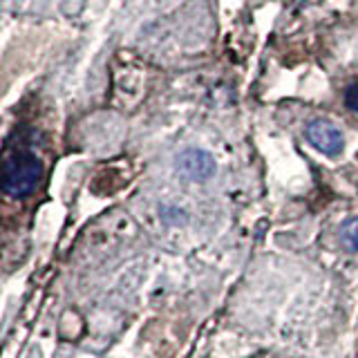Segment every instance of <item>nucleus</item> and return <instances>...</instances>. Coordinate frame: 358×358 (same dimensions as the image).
I'll use <instances>...</instances> for the list:
<instances>
[{
	"instance_id": "4",
	"label": "nucleus",
	"mask_w": 358,
	"mask_h": 358,
	"mask_svg": "<svg viewBox=\"0 0 358 358\" xmlns=\"http://www.w3.org/2000/svg\"><path fill=\"white\" fill-rule=\"evenodd\" d=\"M341 242L347 251L358 253V217L347 220L341 227Z\"/></svg>"
},
{
	"instance_id": "3",
	"label": "nucleus",
	"mask_w": 358,
	"mask_h": 358,
	"mask_svg": "<svg viewBox=\"0 0 358 358\" xmlns=\"http://www.w3.org/2000/svg\"><path fill=\"white\" fill-rule=\"evenodd\" d=\"M305 137H307V141L313 145V148H316L318 152H322V155H327V157L341 155L343 148H345L343 132L327 119L309 121V126L305 128Z\"/></svg>"
},
{
	"instance_id": "2",
	"label": "nucleus",
	"mask_w": 358,
	"mask_h": 358,
	"mask_svg": "<svg viewBox=\"0 0 358 358\" xmlns=\"http://www.w3.org/2000/svg\"><path fill=\"white\" fill-rule=\"evenodd\" d=\"M175 171L186 177L188 182H208L215 175L217 164L206 150L186 148L175 157Z\"/></svg>"
},
{
	"instance_id": "5",
	"label": "nucleus",
	"mask_w": 358,
	"mask_h": 358,
	"mask_svg": "<svg viewBox=\"0 0 358 358\" xmlns=\"http://www.w3.org/2000/svg\"><path fill=\"white\" fill-rule=\"evenodd\" d=\"M343 101H345V106L350 108L352 112H358V85L356 83L345 90Z\"/></svg>"
},
{
	"instance_id": "1",
	"label": "nucleus",
	"mask_w": 358,
	"mask_h": 358,
	"mask_svg": "<svg viewBox=\"0 0 358 358\" xmlns=\"http://www.w3.org/2000/svg\"><path fill=\"white\" fill-rule=\"evenodd\" d=\"M43 162L29 150H14L5 157L3 166V190L14 199L29 197L43 179Z\"/></svg>"
}]
</instances>
